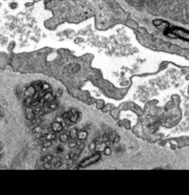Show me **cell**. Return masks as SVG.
I'll return each instance as SVG.
<instances>
[{
  "mask_svg": "<svg viewBox=\"0 0 189 195\" xmlns=\"http://www.w3.org/2000/svg\"><path fill=\"white\" fill-rule=\"evenodd\" d=\"M166 35H173L175 38H180L185 41H189V30L179 27H174L171 29H166L165 31Z\"/></svg>",
  "mask_w": 189,
  "mask_h": 195,
  "instance_id": "obj_1",
  "label": "cell"
},
{
  "mask_svg": "<svg viewBox=\"0 0 189 195\" xmlns=\"http://www.w3.org/2000/svg\"><path fill=\"white\" fill-rule=\"evenodd\" d=\"M100 158H101V155H100V153H94L93 155H92L91 157L88 158L83 161L79 164V168H86V167L89 166L93 164V163L98 161Z\"/></svg>",
  "mask_w": 189,
  "mask_h": 195,
  "instance_id": "obj_2",
  "label": "cell"
},
{
  "mask_svg": "<svg viewBox=\"0 0 189 195\" xmlns=\"http://www.w3.org/2000/svg\"><path fill=\"white\" fill-rule=\"evenodd\" d=\"M25 114H26V117L28 120L32 121L34 120L35 117V112L34 111V109H32V108H30V106L27 107L25 110Z\"/></svg>",
  "mask_w": 189,
  "mask_h": 195,
  "instance_id": "obj_3",
  "label": "cell"
},
{
  "mask_svg": "<svg viewBox=\"0 0 189 195\" xmlns=\"http://www.w3.org/2000/svg\"><path fill=\"white\" fill-rule=\"evenodd\" d=\"M69 112H70V119H69V121H70L71 122H73V123L77 122V121H78L79 119V114L78 111L72 108V109H71L70 111H69Z\"/></svg>",
  "mask_w": 189,
  "mask_h": 195,
  "instance_id": "obj_4",
  "label": "cell"
},
{
  "mask_svg": "<svg viewBox=\"0 0 189 195\" xmlns=\"http://www.w3.org/2000/svg\"><path fill=\"white\" fill-rule=\"evenodd\" d=\"M52 131L55 133L61 132V131L63 130L62 124H61V122H54V123L52 125Z\"/></svg>",
  "mask_w": 189,
  "mask_h": 195,
  "instance_id": "obj_5",
  "label": "cell"
},
{
  "mask_svg": "<svg viewBox=\"0 0 189 195\" xmlns=\"http://www.w3.org/2000/svg\"><path fill=\"white\" fill-rule=\"evenodd\" d=\"M36 89H35V87H34L33 86H30V87L27 88V89H26L25 91V96L27 97H32L34 95H35V94L36 93Z\"/></svg>",
  "mask_w": 189,
  "mask_h": 195,
  "instance_id": "obj_6",
  "label": "cell"
},
{
  "mask_svg": "<svg viewBox=\"0 0 189 195\" xmlns=\"http://www.w3.org/2000/svg\"><path fill=\"white\" fill-rule=\"evenodd\" d=\"M88 133L86 132V131H80L78 132V139L80 141H83L85 140L87 137Z\"/></svg>",
  "mask_w": 189,
  "mask_h": 195,
  "instance_id": "obj_7",
  "label": "cell"
},
{
  "mask_svg": "<svg viewBox=\"0 0 189 195\" xmlns=\"http://www.w3.org/2000/svg\"><path fill=\"white\" fill-rule=\"evenodd\" d=\"M78 133L77 130L75 128H73V129H72L69 131V136H70L71 139L74 140L75 139H78Z\"/></svg>",
  "mask_w": 189,
  "mask_h": 195,
  "instance_id": "obj_8",
  "label": "cell"
},
{
  "mask_svg": "<svg viewBox=\"0 0 189 195\" xmlns=\"http://www.w3.org/2000/svg\"><path fill=\"white\" fill-rule=\"evenodd\" d=\"M84 147H85V144L84 143H80V144L78 145V148H77L76 152H75V155L78 156L79 155H80V153L82 152V151L83 150V148H84Z\"/></svg>",
  "mask_w": 189,
  "mask_h": 195,
  "instance_id": "obj_9",
  "label": "cell"
},
{
  "mask_svg": "<svg viewBox=\"0 0 189 195\" xmlns=\"http://www.w3.org/2000/svg\"><path fill=\"white\" fill-rule=\"evenodd\" d=\"M45 138H46V140H49V141H52L53 140V139H55V133H53L52 132H48L47 134L45 135Z\"/></svg>",
  "mask_w": 189,
  "mask_h": 195,
  "instance_id": "obj_10",
  "label": "cell"
},
{
  "mask_svg": "<svg viewBox=\"0 0 189 195\" xmlns=\"http://www.w3.org/2000/svg\"><path fill=\"white\" fill-rule=\"evenodd\" d=\"M165 23H167L166 21H163V20H161V19H156V20H154V21H153V24H154L156 27H159V26L162 25V24H165Z\"/></svg>",
  "mask_w": 189,
  "mask_h": 195,
  "instance_id": "obj_11",
  "label": "cell"
},
{
  "mask_svg": "<svg viewBox=\"0 0 189 195\" xmlns=\"http://www.w3.org/2000/svg\"><path fill=\"white\" fill-rule=\"evenodd\" d=\"M68 139H69L68 136L65 133L61 134V135L59 136V140L61 141V142H63V143H66V142L68 141Z\"/></svg>",
  "mask_w": 189,
  "mask_h": 195,
  "instance_id": "obj_12",
  "label": "cell"
},
{
  "mask_svg": "<svg viewBox=\"0 0 189 195\" xmlns=\"http://www.w3.org/2000/svg\"><path fill=\"white\" fill-rule=\"evenodd\" d=\"M49 85L47 84V83H44V84L41 85V89L42 90V91H45V92H47L48 90L49 89Z\"/></svg>",
  "mask_w": 189,
  "mask_h": 195,
  "instance_id": "obj_13",
  "label": "cell"
},
{
  "mask_svg": "<svg viewBox=\"0 0 189 195\" xmlns=\"http://www.w3.org/2000/svg\"><path fill=\"white\" fill-rule=\"evenodd\" d=\"M52 155H45L43 158L42 160L44 161V162H45V163H49V162H50L51 161H52Z\"/></svg>",
  "mask_w": 189,
  "mask_h": 195,
  "instance_id": "obj_14",
  "label": "cell"
},
{
  "mask_svg": "<svg viewBox=\"0 0 189 195\" xmlns=\"http://www.w3.org/2000/svg\"><path fill=\"white\" fill-rule=\"evenodd\" d=\"M63 119L65 121H69L70 119V112H66L63 114Z\"/></svg>",
  "mask_w": 189,
  "mask_h": 195,
  "instance_id": "obj_15",
  "label": "cell"
},
{
  "mask_svg": "<svg viewBox=\"0 0 189 195\" xmlns=\"http://www.w3.org/2000/svg\"><path fill=\"white\" fill-rule=\"evenodd\" d=\"M103 152H104V154L106 155H110L111 153V150L109 147L106 146V148H105V150H103Z\"/></svg>",
  "mask_w": 189,
  "mask_h": 195,
  "instance_id": "obj_16",
  "label": "cell"
},
{
  "mask_svg": "<svg viewBox=\"0 0 189 195\" xmlns=\"http://www.w3.org/2000/svg\"><path fill=\"white\" fill-rule=\"evenodd\" d=\"M51 145V141L49 140H46L43 143V147H49Z\"/></svg>",
  "mask_w": 189,
  "mask_h": 195,
  "instance_id": "obj_17",
  "label": "cell"
},
{
  "mask_svg": "<svg viewBox=\"0 0 189 195\" xmlns=\"http://www.w3.org/2000/svg\"><path fill=\"white\" fill-rule=\"evenodd\" d=\"M77 146V144L75 141H72L69 144V147L70 148H75Z\"/></svg>",
  "mask_w": 189,
  "mask_h": 195,
  "instance_id": "obj_18",
  "label": "cell"
},
{
  "mask_svg": "<svg viewBox=\"0 0 189 195\" xmlns=\"http://www.w3.org/2000/svg\"><path fill=\"white\" fill-rule=\"evenodd\" d=\"M75 152H69V158H73L74 156H75Z\"/></svg>",
  "mask_w": 189,
  "mask_h": 195,
  "instance_id": "obj_19",
  "label": "cell"
},
{
  "mask_svg": "<svg viewBox=\"0 0 189 195\" xmlns=\"http://www.w3.org/2000/svg\"><path fill=\"white\" fill-rule=\"evenodd\" d=\"M61 94H62V91L58 90V92H57V97H61Z\"/></svg>",
  "mask_w": 189,
  "mask_h": 195,
  "instance_id": "obj_20",
  "label": "cell"
},
{
  "mask_svg": "<svg viewBox=\"0 0 189 195\" xmlns=\"http://www.w3.org/2000/svg\"><path fill=\"white\" fill-rule=\"evenodd\" d=\"M60 166H61V162H60V161H57L56 164L55 165V167H59Z\"/></svg>",
  "mask_w": 189,
  "mask_h": 195,
  "instance_id": "obj_21",
  "label": "cell"
}]
</instances>
